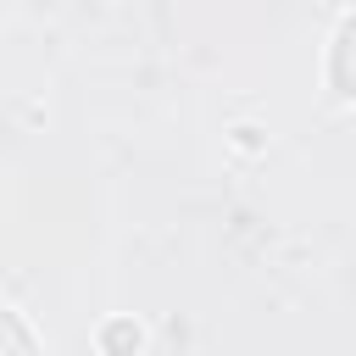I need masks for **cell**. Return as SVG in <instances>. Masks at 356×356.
Instances as JSON below:
<instances>
[{
	"instance_id": "cell-1",
	"label": "cell",
	"mask_w": 356,
	"mask_h": 356,
	"mask_svg": "<svg viewBox=\"0 0 356 356\" xmlns=\"http://www.w3.org/2000/svg\"><path fill=\"white\" fill-rule=\"evenodd\" d=\"M328 78H334V89H339V95H356V17H345V22H339V33H334Z\"/></svg>"
},
{
	"instance_id": "cell-2",
	"label": "cell",
	"mask_w": 356,
	"mask_h": 356,
	"mask_svg": "<svg viewBox=\"0 0 356 356\" xmlns=\"http://www.w3.org/2000/svg\"><path fill=\"white\" fill-rule=\"evenodd\" d=\"M0 356H39V339H33V328L11 312V306H0Z\"/></svg>"
}]
</instances>
